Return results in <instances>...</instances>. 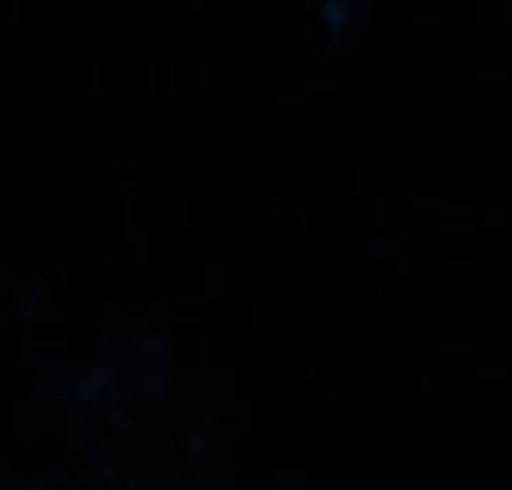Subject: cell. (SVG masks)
I'll return each instance as SVG.
<instances>
[{"mask_svg": "<svg viewBox=\"0 0 512 490\" xmlns=\"http://www.w3.org/2000/svg\"><path fill=\"white\" fill-rule=\"evenodd\" d=\"M319 14H324V32H328V45L333 50H351L355 36L364 32V5L360 0H324L319 5Z\"/></svg>", "mask_w": 512, "mask_h": 490, "instance_id": "6da1fadb", "label": "cell"}]
</instances>
